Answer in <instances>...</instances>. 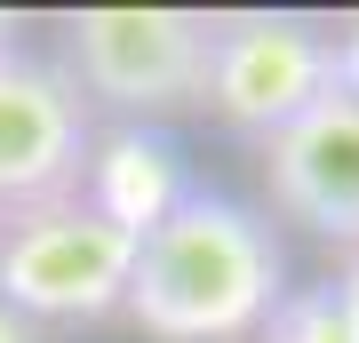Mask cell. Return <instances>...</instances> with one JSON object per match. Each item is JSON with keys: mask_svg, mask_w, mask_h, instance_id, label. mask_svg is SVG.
<instances>
[{"mask_svg": "<svg viewBox=\"0 0 359 343\" xmlns=\"http://www.w3.org/2000/svg\"><path fill=\"white\" fill-rule=\"evenodd\" d=\"M287 295V255L248 200L192 184L136 240L120 311L144 343H256Z\"/></svg>", "mask_w": 359, "mask_h": 343, "instance_id": "1", "label": "cell"}, {"mask_svg": "<svg viewBox=\"0 0 359 343\" xmlns=\"http://www.w3.org/2000/svg\"><path fill=\"white\" fill-rule=\"evenodd\" d=\"M56 64L112 128H160L192 112L208 80V8H72Z\"/></svg>", "mask_w": 359, "mask_h": 343, "instance_id": "2", "label": "cell"}, {"mask_svg": "<svg viewBox=\"0 0 359 343\" xmlns=\"http://www.w3.org/2000/svg\"><path fill=\"white\" fill-rule=\"evenodd\" d=\"M320 96H335L327 25L287 16V8H224V16H208L200 112H216L231 136L271 144L280 128L304 120Z\"/></svg>", "mask_w": 359, "mask_h": 343, "instance_id": "3", "label": "cell"}, {"mask_svg": "<svg viewBox=\"0 0 359 343\" xmlns=\"http://www.w3.org/2000/svg\"><path fill=\"white\" fill-rule=\"evenodd\" d=\"M136 271V231L96 216L88 200H40L0 216V304L40 319H104L120 311Z\"/></svg>", "mask_w": 359, "mask_h": 343, "instance_id": "4", "label": "cell"}, {"mask_svg": "<svg viewBox=\"0 0 359 343\" xmlns=\"http://www.w3.org/2000/svg\"><path fill=\"white\" fill-rule=\"evenodd\" d=\"M96 112L80 104L65 64L40 48H0V216L40 200H72L88 176Z\"/></svg>", "mask_w": 359, "mask_h": 343, "instance_id": "5", "label": "cell"}, {"mask_svg": "<svg viewBox=\"0 0 359 343\" xmlns=\"http://www.w3.org/2000/svg\"><path fill=\"white\" fill-rule=\"evenodd\" d=\"M264 191L311 240H335L359 255V104L320 96L295 128H280L264 144Z\"/></svg>", "mask_w": 359, "mask_h": 343, "instance_id": "6", "label": "cell"}, {"mask_svg": "<svg viewBox=\"0 0 359 343\" xmlns=\"http://www.w3.org/2000/svg\"><path fill=\"white\" fill-rule=\"evenodd\" d=\"M184 191H192V168H184L168 128H96L88 176H80V200H88L96 216H112L120 231L144 240Z\"/></svg>", "mask_w": 359, "mask_h": 343, "instance_id": "7", "label": "cell"}, {"mask_svg": "<svg viewBox=\"0 0 359 343\" xmlns=\"http://www.w3.org/2000/svg\"><path fill=\"white\" fill-rule=\"evenodd\" d=\"M256 343H359V319L344 304V288L320 280V288H287Z\"/></svg>", "mask_w": 359, "mask_h": 343, "instance_id": "8", "label": "cell"}, {"mask_svg": "<svg viewBox=\"0 0 359 343\" xmlns=\"http://www.w3.org/2000/svg\"><path fill=\"white\" fill-rule=\"evenodd\" d=\"M327 48H335V96H351V104H359V8L327 25Z\"/></svg>", "mask_w": 359, "mask_h": 343, "instance_id": "9", "label": "cell"}, {"mask_svg": "<svg viewBox=\"0 0 359 343\" xmlns=\"http://www.w3.org/2000/svg\"><path fill=\"white\" fill-rule=\"evenodd\" d=\"M0 343H40V328H32L25 311H8V304H0Z\"/></svg>", "mask_w": 359, "mask_h": 343, "instance_id": "10", "label": "cell"}, {"mask_svg": "<svg viewBox=\"0 0 359 343\" xmlns=\"http://www.w3.org/2000/svg\"><path fill=\"white\" fill-rule=\"evenodd\" d=\"M335 288H344V304H351V319H359V255H351V271H344Z\"/></svg>", "mask_w": 359, "mask_h": 343, "instance_id": "11", "label": "cell"}, {"mask_svg": "<svg viewBox=\"0 0 359 343\" xmlns=\"http://www.w3.org/2000/svg\"><path fill=\"white\" fill-rule=\"evenodd\" d=\"M16 32H25V25H16L8 8H0V48H16Z\"/></svg>", "mask_w": 359, "mask_h": 343, "instance_id": "12", "label": "cell"}]
</instances>
